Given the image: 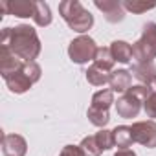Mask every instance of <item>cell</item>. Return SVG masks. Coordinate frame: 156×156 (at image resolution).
I'll use <instances>...</instances> for the list:
<instances>
[{
	"mask_svg": "<svg viewBox=\"0 0 156 156\" xmlns=\"http://www.w3.org/2000/svg\"><path fill=\"white\" fill-rule=\"evenodd\" d=\"M0 48L9 50L20 61H35L42 50L37 31L28 24H19L15 28H4L0 35Z\"/></svg>",
	"mask_w": 156,
	"mask_h": 156,
	"instance_id": "cell-1",
	"label": "cell"
},
{
	"mask_svg": "<svg viewBox=\"0 0 156 156\" xmlns=\"http://www.w3.org/2000/svg\"><path fill=\"white\" fill-rule=\"evenodd\" d=\"M59 13L70 30L81 33V35L87 33L88 30H92V26H94L92 13L83 8L79 0H62L59 4Z\"/></svg>",
	"mask_w": 156,
	"mask_h": 156,
	"instance_id": "cell-2",
	"label": "cell"
},
{
	"mask_svg": "<svg viewBox=\"0 0 156 156\" xmlns=\"http://www.w3.org/2000/svg\"><path fill=\"white\" fill-rule=\"evenodd\" d=\"M151 92V87L149 85H136V87H130L118 101H116V112L119 118L123 119H132L140 114L141 107H143V101L145 98L149 96Z\"/></svg>",
	"mask_w": 156,
	"mask_h": 156,
	"instance_id": "cell-3",
	"label": "cell"
},
{
	"mask_svg": "<svg viewBox=\"0 0 156 156\" xmlns=\"http://www.w3.org/2000/svg\"><path fill=\"white\" fill-rule=\"evenodd\" d=\"M132 55L136 62H152V59H156V22L143 26L141 37L132 44Z\"/></svg>",
	"mask_w": 156,
	"mask_h": 156,
	"instance_id": "cell-4",
	"label": "cell"
},
{
	"mask_svg": "<svg viewBox=\"0 0 156 156\" xmlns=\"http://www.w3.org/2000/svg\"><path fill=\"white\" fill-rule=\"evenodd\" d=\"M96 51H98L96 41L88 35L75 37L68 46V57L75 64H87L88 61H94Z\"/></svg>",
	"mask_w": 156,
	"mask_h": 156,
	"instance_id": "cell-5",
	"label": "cell"
},
{
	"mask_svg": "<svg viewBox=\"0 0 156 156\" xmlns=\"http://www.w3.org/2000/svg\"><path fill=\"white\" fill-rule=\"evenodd\" d=\"M134 141L147 147V149H154L156 147V121L154 119H147V121H136L130 127Z\"/></svg>",
	"mask_w": 156,
	"mask_h": 156,
	"instance_id": "cell-6",
	"label": "cell"
},
{
	"mask_svg": "<svg viewBox=\"0 0 156 156\" xmlns=\"http://www.w3.org/2000/svg\"><path fill=\"white\" fill-rule=\"evenodd\" d=\"M0 9H2V13L15 15L19 19H33L37 4L31 0H4V2H0Z\"/></svg>",
	"mask_w": 156,
	"mask_h": 156,
	"instance_id": "cell-7",
	"label": "cell"
},
{
	"mask_svg": "<svg viewBox=\"0 0 156 156\" xmlns=\"http://www.w3.org/2000/svg\"><path fill=\"white\" fill-rule=\"evenodd\" d=\"M94 6L99 11H103L105 19L108 22H112V24L121 22L125 19V8H123L121 2H118V0H96Z\"/></svg>",
	"mask_w": 156,
	"mask_h": 156,
	"instance_id": "cell-8",
	"label": "cell"
},
{
	"mask_svg": "<svg viewBox=\"0 0 156 156\" xmlns=\"http://www.w3.org/2000/svg\"><path fill=\"white\" fill-rule=\"evenodd\" d=\"M2 152L4 156H26L28 143L20 134H2Z\"/></svg>",
	"mask_w": 156,
	"mask_h": 156,
	"instance_id": "cell-9",
	"label": "cell"
},
{
	"mask_svg": "<svg viewBox=\"0 0 156 156\" xmlns=\"http://www.w3.org/2000/svg\"><path fill=\"white\" fill-rule=\"evenodd\" d=\"M4 81H6L8 88H9L13 94H24V92H28V90L31 88V85H33V83L30 81V77L24 73V66H22L20 70H17V72L6 75Z\"/></svg>",
	"mask_w": 156,
	"mask_h": 156,
	"instance_id": "cell-10",
	"label": "cell"
},
{
	"mask_svg": "<svg viewBox=\"0 0 156 156\" xmlns=\"http://www.w3.org/2000/svg\"><path fill=\"white\" fill-rule=\"evenodd\" d=\"M22 66H24V61H20L17 55H13L9 50L0 48V73H2V77L20 70Z\"/></svg>",
	"mask_w": 156,
	"mask_h": 156,
	"instance_id": "cell-11",
	"label": "cell"
},
{
	"mask_svg": "<svg viewBox=\"0 0 156 156\" xmlns=\"http://www.w3.org/2000/svg\"><path fill=\"white\" fill-rule=\"evenodd\" d=\"M110 90L112 92H121L125 94L130 87H132V73L129 70H114L110 73Z\"/></svg>",
	"mask_w": 156,
	"mask_h": 156,
	"instance_id": "cell-12",
	"label": "cell"
},
{
	"mask_svg": "<svg viewBox=\"0 0 156 156\" xmlns=\"http://www.w3.org/2000/svg\"><path fill=\"white\" fill-rule=\"evenodd\" d=\"M130 73L140 81V85H151V83L156 81V66H154V62H136L132 66Z\"/></svg>",
	"mask_w": 156,
	"mask_h": 156,
	"instance_id": "cell-13",
	"label": "cell"
},
{
	"mask_svg": "<svg viewBox=\"0 0 156 156\" xmlns=\"http://www.w3.org/2000/svg\"><path fill=\"white\" fill-rule=\"evenodd\" d=\"M110 51H112L114 61H118V62H121V64H129V62L134 59V55H132V46H130L129 42H125V41H114V42L110 44Z\"/></svg>",
	"mask_w": 156,
	"mask_h": 156,
	"instance_id": "cell-14",
	"label": "cell"
},
{
	"mask_svg": "<svg viewBox=\"0 0 156 156\" xmlns=\"http://www.w3.org/2000/svg\"><path fill=\"white\" fill-rule=\"evenodd\" d=\"M112 138H114V147L118 149H129L132 143H134V136H132V130L130 127L127 125H119L112 130Z\"/></svg>",
	"mask_w": 156,
	"mask_h": 156,
	"instance_id": "cell-15",
	"label": "cell"
},
{
	"mask_svg": "<svg viewBox=\"0 0 156 156\" xmlns=\"http://www.w3.org/2000/svg\"><path fill=\"white\" fill-rule=\"evenodd\" d=\"M114 101V92L110 88H103V90H98L94 96H92V103L90 107L92 108H98V110H108L112 107Z\"/></svg>",
	"mask_w": 156,
	"mask_h": 156,
	"instance_id": "cell-16",
	"label": "cell"
},
{
	"mask_svg": "<svg viewBox=\"0 0 156 156\" xmlns=\"http://www.w3.org/2000/svg\"><path fill=\"white\" fill-rule=\"evenodd\" d=\"M87 81H88L92 87H103L105 83L110 81V72H105V70H101L99 66L92 64V66L87 70Z\"/></svg>",
	"mask_w": 156,
	"mask_h": 156,
	"instance_id": "cell-17",
	"label": "cell"
},
{
	"mask_svg": "<svg viewBox=\"0 0 156 156\" xmlns=\"http://www.w3.org/2000/svg\"><path fill=\"white\" fill-rule=\"evenodd\" d=\"M114 57H112V51H110V48H98V51H96V57H94V64L96 66H99L101 70H105V72H114L112 68H114Z\"/></svg>",
	"mask_w": 156,
	"mask_h": 156,
	"instance_id": "cell-18",
	"label": "cell"
},
{
	"mask_svg": "<svg viewBox=\"0 0 156 156\" xmlns=\"http://www.w3.org/2000/svg\"><path fill=\"white\" fill-rule=\"evenodd\" d=\"M37 4V9H35V17H33V22L39 26V28H46L51 24V11H50V6L46 2H35Z\"/></svg>",
	"mask_w": 156,
	"mask_h": 156,
	"instance_id": "cell-19",
	"label": "cell"
},
{
	"mask_svg": "<svg viewBox=\"0 0 156 156\" xmlns=\"http://www.w3.org/2000/svg\"><path fill=\"white\" fill-rule=\"evenodd\" d=\"M87 118H88V121H90L92 125H96V127H99V129H105V127L108 125V121H110L108 110H98V108H92V107H88Z\"/></svg>",
	"mask_w": 156,
	"mask_h": 156,
	"instance_id": "cell-20",
	"label": "cell"
},
{
	"mask_svg": "<svg viewBox=\"0 0 156 156\" xmlns=\"http://www.w3.org/2000/svg\"><path fill=\"white\" fill-rule=\"evenodd\" d=\"M121 4H123V8H125L127 11L136 13V15L145 13V11L156 8V2H141V0H125V2H121Z\"/></svg>",
	"mask_w": 156,
	"mask_h": 156,
	"instance_id": "cell-21",
	"label": "cell"
},
{
	"mask_svg": "<svg viewBox=\"0 0 156 156\" xmlns=\"http://www.w3.org/2000/svg\"><path fill=\"white\" fill-rule=\"evenodd\" d=\"M149 87H151V92H149V96L143 101V110H145L147 118L156 119V81L151 83Z\"/></svg>",
	"mask_w": 156,
	"mask_h": 156,
	"instance_id": "cell-22",
	"label": "cell"
},
{
	"mask_svg": "<svg viewBox=\"0 0 156 156\" xmlns=\"http://www.w3.org/2000/svg\"><path fill=\"white\" fill-rule=\"evenodd\" d=\"M79 147L83 149L85 156H99V154L103 152L101 147H99V143H98V140H96V134H94V136H87V138H83V141H81Z\"/></svg>",
	"mask_w": 156,
	"mask_h": 156,
	"instance_id": "cell-23",
	"label": "cell"
},
{
	"mask_svg": "<svg viewBox=\"0 0 156 156\" xmlns=\"http://www.w3.org/2000/svg\"><path fill=\"white\" fill-rule=\"evenodd\" d=\"M96 140L101 147V151H108L114 147V138H112V130H107V129H101L99 132H96Z\"/></svg>",
	"mask_w": 156,
	"mask_h": 156,
	"instance_id": "cell-24",
	"label": "cell"
},
{
	"mask_svg": "<svg viewBox=\"0 0 156 156\" xmlns=\"http://www.w3.org/2000/svg\"><path fill=\"white\" fill-rule=\"evenodd\" d=\"M24 73L30 77V81L35 85V83L41 79V73H42V70H41V66H39L35 61H30V62H24Z\"/></svg>",
	"mask_w": 156,
	"mask_h": 156,
	"instance_id": "cell-25",
	"label": "cell"
},
{
	"mask_svg": "<svg viewBox=\"0 0 156 156\" xmlns=\"http://www.w3.org/2000/svg\"><path fill=\"white\" fill-rule=\"evenodd\" d=\"M59 156H85V152L79 145H64Z\"/></svg>",
	"mask_w": 156,
	"mask_h": 156,
	"instance_id": "cell-26",
	"label": "cell"
},
{
	"mask_svg": "<svg viewBox=\"0 0 156 156\" xmlns=\"http://www.w3.org/2000/svg\"><path fill=\"white\" fill-rule=\"evenodd\" d=\"M114 156H136V152L130 149H118V152Z\"/></svg>",
	"mask_w": 156,
	"mask_h": 156,
	"instance_id": "cell-27",
	"label": "cell"
}]
</instances>
